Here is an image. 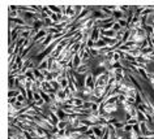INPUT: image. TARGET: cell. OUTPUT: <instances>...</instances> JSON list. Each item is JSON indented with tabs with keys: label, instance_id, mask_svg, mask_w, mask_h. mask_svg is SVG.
<instances>
[{
	"label": "cell",
	"instance_id": "cell-3",
	"mask_svg": "<svg viewBox=\"0 0 154 139\" xmlns=\"http://www.w3.org/2000/svg\"><path fill=\"white\" fill-rule=\"evenodd\" d=\"M71 63H72V67H73V69H76L80 67V65L82 64V59L80 57V55H73L72 56V59H71Z\"/></svg>",
	"mask_w": 154,
	"mask_h": 139
},
{
	"label": "cell",
	"instance_id": "cell-1",
	"mask_svg": "<svg viewBox=\"0 0 154 139\" xmlns=\"http://www.w3.org/2000/svg\"><path fill=\"white\" fill-rule=\"evenodd\" d=\"M85 87L89 88V90H93L95 88V75L93 73H89V74H86V78H85Z\"/></svg>",
	"mask_w": 154,
	"mask_h": 139
},
{
	"label": "cell",
	"instance_id": "cell-8",
	"mask_svg": "<svg viewBox=\"0 0 154 139\" xmlns=\"http://www.w3.org/2000/svg\"><path fill=\"white\" fill-rule=\"evenodd\" d=\"M43 25H45V29H48V28H52L54 25V21L51 20V17H46L43 20Z\"/></svg>",
	"mask_w": 154,
	"mask_h": 139
},
{
	"label": "cell",
	"instance_id": "cell-2",
	"mask_svg": "<svg viewBox=\"0 0 154 139\" xmlns=\"http://www.w3.org/2000/svg\"><path fill=\"white\" fill-rule=\"evenodd\" d=\"M48 35V33H47V30L46 29H42V30H39L37 34H35V37L32 39V42L34 44H37L38 42H42V40H45V38Z\"/></svg>",
	"mask_w": 154,
	"mask_h": 139
},
{
	"label": "cell",
	"instance_id": "cell-5",
	"mask_svg": "<svg viewBox=\"0 0 154 139\" xmlns=\"http://www.w3.org/2000/svg\"><path fill=\"white\" fill-rule=\"evenodd\" d=\"M101 34H102V38H115L116 37V33H115L112 29L111 30H101Z\"/></svg>",
	"mask_w": 154,
	"mask_h": 139
},
{
	"label": "cell",
	"instance_id": "cell-11",
	"mask_svg": "<svg viewBox=\"0 0 154 139\" xmlns=\"http://www.w3.org/2000/svg\"><path fill=\"white\" fill-rule=\"evenodd\" d=\"M18 95H21V92L18 88H13V90L8 91V98H17Z\"/></svg>",
	"mask_w": 154,
	"mask_h": 139
},
{
	"label": "cell",
	"instance_id": "cell-15",
	"mask_svg": "<svg viewBox=\"0 0 154 139\" xmlns=\"http://www.w3.org/2000/svg\"><path fill=\"white\" fill-rule=\"evenodd\" d=\"M16 103H17V98H8V104H11V105H14Z\"/></svg>",
	"mask_w": 154,
	"mask_h": 139
},
{
	"label": "cell",
	"instance_id": "cell-10",
	"mask_svg": "<svg viewBox=\"0 0 154 139\" xmlns=\"http://www.w3.org/2000/svg\"><path fill=\"white\" fill-rule=\"evenodd\" d=\"M144 30H145V33L148 34V35H154V26L153 25H150V24L145 25L144 26Z\"/></svg>",
	"mask_w": 154,
	"mask_h": 139
},
{
	"label": "cell",
	"instance_id": "cell-14",
	"mask_svg": "<svg viewBox=\"0 0 154 139\" xmlns=\"http://www.w3.org/2000/svg\"><path fill=\"white\" fill-rule=\"evenodd\" d=\"M133 131V126L132 125H127L125 123V126H124V133L125 134H129V133H132Z\"/></svg>",
	"mask_w": 154,
	"mask_h": 139
},
{
	"label": "cell",
	"instance_id": "cell-6",
	"mask_svg": "<svg viewBox=\"0 0 154 139\" xmlns=\"http://www.w3.org/2000/svg\"><path fill=\"white\" fill-rule=\"evenodd\" d=\"M41 90L42 91H45V92H51L54 91L52 90V87H51V84H50V82H47V81H45V82H41Z\"/></svg>",
	"mask_w": 154,
	"mask_h": 139
},
{
	"label": "cell",
	"instance_id": "cell-7",
	"mask_svg": "<svg viewBox=\"0 0 154 139\" xmlns=\"http://www.w3.org/2000/svg\"><path fill=\"white\" fill-rule=\"evenodd\" d=\"M50 84H51L52 90L55 91V92H57V91H60V90H61V86H60V83H59V81H57V79L51 81V82H50Z\"/></svg>",
	"mask_w": 154,
	"mask_h": 139
},
{
	"label": "cell",
	"instance_id": "cell-12",
	"mask_svg": "<svg viewBox=\"0 0 154 139\" xmlns=\"http://www.w3.org/2000/svg\"><path fill=\"white\" fill-rule=\"evenodd\" d=\"M125 123H127V125H132V126H134V125H137V123H138V120H137V117H132V118L127 120Z\"/></svg>",
	"mask_w": 154,
	"mask_h": 139
},
{
	"label": "cell",
	"instance_id": "cell-13",
	"mask_svg": "<svg viewBox=\"0 0 154 139\" xmlns=\"http://www.w3.org/2000/svg\"><path fill=\"white\" fill-rule=\"evenodd\" d=\"M112 30H114L115 33H118V31H120V30H123V29H122V26L119 25V22H118V21H115V24H114V26H112Z\"/></svg>",
	"mask_w": 154,
	"mask_h": 139
},
{
	"label": "cell",
	"instance_id": "cell-9",
	"mask_svg": "<svg viewBox=\"0 0 154 139\" xmlns=\"http://www.w3.org/2000/svg\"><path fill=\"white\" fill-rule=\"evenodd\" d=\"M68 126H69L68 121H59L57 122V125H56V127L59 130H65V129H68Z\"/></svg>",
	"mask_w": 154,
	"mask_h": 139
},
{
	"label": "cell",
	"instance_id": "cell-4",
	"mask_svg": "<svg viewBox=\"0 0 154 139\" xmlns=\"http://www.w3.org/2000/svg\"><path fill=\"white\" fill-rule=\"evenodd\" d=\"M56 116H57V118H59V121H68V117H69V114L63 108H59V111L56 112Z\"/></svg>",
	"mask_w": 154,
	"mask_h": 139
}]
</instances>
